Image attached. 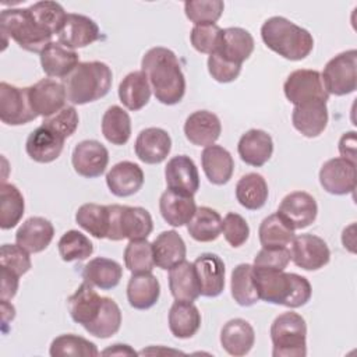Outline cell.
I'll return each mask as SVG.
<instances>
[{"label": "cell", "instance_id": "obj_20", "mask_svg": "<svg viewBox=\"0 0 357 357\" xmlns=\"http://www.w3.org/2000/svg\"><path fill=\"white\" fill-rule=\"evenodd\" d=\"M172 149V138L163 128L148 127L142 130L134 145L137 158L146 165L162 163Z\"/></svg>", "mask_w": 357, "mask_h": 357}, {"label": "cell", "instance_id": "obj_41", "mask_svg": "<svg viewBox=\"0 0 357 357\" xmlns=\"http://www.w3.org/2000/svg\"><path fill=\"white\" fill-rule=\"evenodd\" d=\"M258 236L265 248H286L296 237L294 230L278 213H272L261 222Z\"/></svg>", "mask_w": 357, "mask_h": 357}, {"label": "cell", "instance_id": "obj_12", "mask_svg": "<svg viewBox=\"0 0 357 357\" xmlns=\"http://www.w3.org/2000/svg\"><path fill=\"white\" fill-rule=\"evenodd\" d=\"M28 96L32 110L43 119L60 112L66 106L67 100L64 84L52 78L39 79L33 85L28 86Z\"/></svg>", "mask_w": 357, "mask_h": 357}, {"label": "cell", "instance_id": "obj_48", "mask_svg": "<svg viewBox=\"0 0 357 357\" xmlns=\"http://www.w3.org/2000/svg\"><path fill=\"white\" fill-rule=\"evenodd\" d=\"M59 254L63 261H84L89 258L93 252L92 241L78 230L66 231L57 244Z\"/></svg>", "mask_w": 357, "mask_h": 357}, {"label": "cell", "instance_id": "obj_37", "mask_svg": "<svg viewBox=\"0 0 357 357\" xmlns=\"http://www.w3.org/2000/svg\"><path fill=\"white\" fill-rule=\"evenodd\" d=\"M169 289L174 300L195 301L201 296L192 262L184 259L169 269Z\"/></svg>", "mask_w": 357, "mask_h": 357}, {"label": "cell", "instance_id": "obj_55", "mask_svg": "<svg viewBox=\"0 0 357 357\" xmlns=\"http://www.w3.org/2000/svg\"><path fill=\"white\" fill-rule=\"evenodd\" d=\"M43 123L53 127L56 131H59L67 139L68 137H71L75 132L78 123H79V117H78V112L75 110L74 106H64L56 114L45 119Z\"/></svg>", "mask_w": 357, "mask_h": 357}, {"label": "cell", "instance_id": "obj_2", "mask_svg": "<svg viewBox=\"0 0 357 357\" xmlns=\"http://www.w3.org/2000/svg\"><path fill=\"white\" fill-rule=\"evenodd\" d=\"M252 278L259 300L271 304L298 308L305 305L312 294L308 279L293 272L252 265Z\"/></svg>", "mask_w": 357, "mask_h": 357}, {"label": "cell", "instance_id": "obj_1", "mask_svg": "<svg viewBox=\"0 0 357 357\" xmlns=\"http://www.w3.org/2000/svg\"><path fill=\"white\" fill-rule=\"evenodd\" d=\"M141 70L148 77L156 100L172 106L185 93V77L174 52L167 47H151L141 60Z\"/></svg>", "mask_w": 357, "mask_h": 357}, {"label": "cell", "instance_id": "obj_42", "mask_svg": "<svg viewBox=\"0 0 357 357\" xmlns=\"http://www.w3.org/2000/svg\"><path fill=\"white\" fill-rule=\"evenodd\" d=\"M102 134L113 145H124L131 137V119L128 113L117 106H110L102 117Z\"/></svg>", "mask_w": 357, "mask_h": 357}, {"label": "cell", "instance_id": "obj_13", "mask_svg": "<svg viewBox=\"0 0 357 357\" xmlns=\"http://www.w3.org/2000/svg\"><path fill=\"white\" fill-rule=\"evenodd\" d=\"M293 230L308 227L318 215L315 198L305 191H293L279 204L276 212Z\"/></svg>", "mask_w": 357, "mask_h": 357}, {"label": "cell", "instance_id": "obj_50", "mask_svg": "<svg viewBox=\"0 0 357 357\" xmlns=\"http://www.w3.org/2000/svg\"><path fill=\"white\" fill-rule=\"evenodd\" d=\"M225 8L222 0H188L184 3L185 17L195 25L215 24Z\"/></svg>", "mask_w": 357, "mask_h": 357}, {"label": "cell", "instance_id": "obj_38", "mask_svg": "<svg viewBox=\"0 0 357 357\" xmlns=\"http://www.w3.org/2000/svg\"><path fill=\"white\" fill-rule=\"evenodd\" d=\"M268 195L269 190L266 180L258 173H247L236 184V198L245 209H261L265 205Z\"/></svg>", "mask_w": 357, "mask_h": 357}, {"label": "cell", "instance_id": "obj_16", "mask_svg": "<svg viewBox=\"0 0 357 357\" xmlns=\"http://www.w3.org/2000/svg\"><path fill=\"white\" fill-rule=\"evenodd\" d=\"M66 138L46 123L36 127L26 138L25 151L28 156L38 163H50L56 160L63 148Z\"/></svg>", "mask_w": 357, "mask_h": 357}, {"label": "cell", "instance_id": "obj_54", "mask_svg": "<svg viewBox=\"0 0 357 357\" xmlns=\"http://www.w3.org/2000/svg\"><path fill=\"white\" fill-rule=\"evenodd\" d=\"M208 71L211 77L222 84H227L234 81L241 71V66L227 61L223 57H220L218 53L209 54L208 57Z\"/></svg>", "mask_w": 357, "mask_h": 357}, {"label": "cell", "instance_id": "obj_27", "mask_svg": "<svg viewBox=\"0 0 357 357\" xmlns=\"http://www.w3.org/2000/svg\"><path fill=\"white\" fill-rule=\"evenodd\" d=\"M40 66L46 75L53 78H66L79 64V56L75 50L66 47L60 42H50L40 53Z\"/></svg>", "mask_w": 357, "mask_h": 357}, {"label": "cell", "instance_id": "obj_44", "mask_svg": "<svg viewBox=\"0 0 357 357\" xmlns=\"http://www.w3.org/2000/svg\"><path fill=\"white\" fill-rule=\"evenodd\" d=\"M230 290H231V297L241 307H251L259 301V297L254 284L251 264H240L233 269Z\"/></svg>", "mask_w": 357, "mask_h": 357}, {"label": "cell", "instance_id": "obj_30", "mask_svg": "<svg viewBox=\"0 0 357 357\" xmlns=\"http://www.w3.org/2000/svg\"><path fill=\"white\" fill-rule=\"evenodd\" d=\"M254 342V328L248 321L243 318H234L227 321L220 331V344L230 356H245L252 349Z\"/></svg>", "mask_w": 357, "mask_h": 357}, {"label": "cell", "instance_id": "obj_36", "mask_svg": "<svg viewBox=\"0 0 357 357\" xmlns=\"http://www.w3.org/2000/svg\"><path fill=\"white\" fill-rule=\"evenodd\" d=\"M123 276L121 265L110 258H92L82 269V279L100 290L116 287Z\"/></svg>", "mask_w": 357, "mask_h": 357}, {"label": "cell", "instance_id": "obj_15", "mask_svg": "<svg viewBox=\"0 0 357 357\" xmlns=\"http://www.w3.org/2000/svg\"><path fill=\"white\" fill-rule=\"evenodd\" d=\"M322 188L332 195H346L356 190V163L344 158L326 160L319 170Z\"/></svg>", "mask_w": 357, "mask_h": 357}, {"label": "cell", "instance_id": "obj_33", "mask_svg": "<svg viewBox=\"0 0 357 357\" xmlns=\"http://www.w3.org/2000/svg\"><path fill=\"white\" fill-rule=\"evenodd\" d=\"M160 296V284L152 272L132 273L127 284V300L135 310L153 307Z\"/></svg>", "mask_w": 357, "mask_h": 357}, {"label": "cell", "instance_id": "obj_19", "mask_svg": "<svg viewBox=\"0 0 357 357\" xmlns=\"http://www.w3.org/2000/svg\"><path fill=\"white\" fill-rule=\"evenodd\" d=\"M192 264L199 283V294L204 297H218L225 289L223 259L216 254L204 252Z\"/></svg>", "mask_w": 357, "mask_h": 357}, {"label": "cell", "instance_id": "obj_3", "mask_svg": "<svg viewBox=\"0 0 357 357\" xmlns=\"http://www.w3.org/2000/svg\"><path fill=\"white\" fill-rule=\"evenodd\" d=\"M261 38L268 49L291 61L305 59L314 49L312 35L280 15L271 17L262 24Z\"/></svg>", "mask_w": 357, "mask_h": 357}, {"label": "cell", "instance_id": "obj_45", "mask_svg": "<svg viewBox=\"0 0 357 357\" xmlns=\"http://www.w3.org/2000/svg\"><path fill=\"white\" fill-rule=\"evenodd\" d=\"M121 326V311L117 303L110 297H103L102 308L98 315V318L84 328L89 335L99 337V339H107L119 332Z\"/></svg>", "mask_w": 357, "mask_h": 357}, {"label": "cell", "instance_id": "obj_23", "mask_svg": "<svg viewBox=\"0 0 357 357\" xmlns=\"http://www.w3.org/2000/svg\"><path fill=\"white\" fill-rule=\"evenodd\" d=\"M237 152L245 165L261 167L273 153L272 137L264 130L251 128L240 137Z\"/></svg>", "mask_w": 357, "mask_h": 357}, {"label": "cell", "instance_id": "obj_39", "mask_svg": "<svg viewBox=\"0 0 357 357\" xmlns=\"http://www.w3.org/2000/svg\"><path fill=\"white\" fill-rule=\"evenodd\" d=\"M222 220L223 219L215 209L199 206L187 223V231L195 241H215L222 233Z\"/></svg>", "mask_w": 357, "mask_h": 357}, {"label": "cell", "instance_id": "obj_47", "mask_svg": "<svg viewBox=\"0 0 357 357\" xmlns=\"http://www.w3.org/2000/svg\"><path fill=\"white\" fill-rule=\"evenodd\" d=\"M124 264L131 273L152 272L155 266L152 243L146 238L130 240L124 248Z\"/></svg>", "mask_w": 357, "mask_h": 357}, {"label": "cell", "instance_id": "obj_43", "mask_svg": "<svg viewBox=\"0 0 357 357\" xmlns=\"http://www.w3.org/2000/svg\"><path fill=\"white\" fill-rule=\"evenodd\" d=\"M79 227L96 238H107L109 233V206L99 204H84L75 213Z\"/></svg>", "mask_w": 357, "mask_h": 357}, {"label": "cell", "instance_id": "obj_32", "mask_svg": "<svg viewBox=\"0 0 357 357\" xmlns=\"http://www.w3.org/2000/svg\"><path fill=\"white\" fill-rule=\"evenodd\" d=\"M153 261L160 269H170L185 259L187 247L183 237L176 230H166L152 241Z\"/></svg>", "mask_w": 357, "mask_h": 357}, {"label": "cell", "instance_id": "obj_60", "mask_svg": "<svg viewBox=\"0 0 357 357\" xmlns=\"http://www.w3.org/2000/svg\"><path fill=\"white\" fill-rule=\"evenodd\" d=\"M342 243H343L344 248H347L349 251L354 252V223H351L349 227H346L343 230Z\"/></svg>", "mask_w": 357, "mask_h": 357}, {"label": "cell", "instance_id": "obj_28", "mask_svg": "<svg viewBox=\"0 0 357 357\" xmlns=\"http://www.w3.org/2000/svg\"><path fill=\"white\" fill-rule=\"evenodd\" d=\"M326 102L317 100L294 106L291 113L293 127L307 138H315L324 132L328 124Z\"/></svg>", "mask_w": 357, "mask_h": 357}, {"label": "cell", "instance_id": "obj_17", "mask_svg": "<svg viewBox=\"0 0 357 357\" xmlns=\"http://www.w3.org/2000/svg\"><path fill=\"white\" fill-rule=\"evenodd\" d=\"M57 38L61 45L75 50L96 42L100 38V29L92 18L77 13H67Z\"/></svg>", "mask_w": 357, "mask_h": 357}, {"label": "cell", "instance_id": "obj_5", "mask_svg": "<svg viewBox=\"0 0 357 357\" xmlns=\"http://www.w3.org/2000/svg\"><path fill=\"white\" fill-rule=\"evenodd\" d=\"M0 32L3 49L7 46V39L11 38L21 49L32 53H40L52 42L53 36L33 18L28 7L3 10L0 14Z\"/></svg>", "mask_w": 357, "mask_h": 357}, {"label": "cell", "instance_id": "obj_7", "mask_svg": "<svg viewBox=\"0 0 357 357\" xmlns=\"http://www.w3.org/2000/svg\"><path fill=\"white\" fill-rule=\"evenodd\" d=\"M109 206V233L112 241L146 238L153 229L151 213L141 206L112 204Z\"/></svg>", "mask_w": 357, "mask_h": 357}, {"label": "cell", "instance_id": "obj_51", "mask_svg": "<svg viewBox=\"0 0 357 357\" xmlns=\"http://www.w3.org/2000/svg\"><path fill=\"white\" fill-rule=\"evenodd\" d=\"M220 35H222V28L216 24L194 25L190 33V40L192 47L197 52L212 54L218 50Z\"/></svg>", "mask_w": 357, "mask_h": 357}, {"label": "cell", "instance_id": "obj_18", "mask_svg": "<svg viewBox=\"0 0 357 357\" xmlns=\"http://www.w3.org/2000/svg\"><path fill=\"white\" fill-rule=\"evenodd\" d=\"M165 178L169 190L192 195L199 188V174L194 160L187 155L173 156L165 167Z\"/></svg>", "mask_w": 357, "mask_h": 357}, {"label": "cell", "instance_id": "obj_24", "mask_svg": "<svg viewBox=\"0 0 357 357\" xmlns=\"http://www.w3.org/2000/svg\"><path fill=\"white\" fill-rule=\"evenodd\" d=\"M142 169L130 160L116 163L106 174V184L110 192L119 198L134 195L144 185Z\"/></svg>", "mask_w": 357, "mask_h": 357}, {"label": "cell", "instance_id": "obj_21", "mask_svg": "<svg viewBox=\"0 0 357 357\" xmlns=\"http://www.w3.org/2000/svg\"><path fill=\"white\" fill-rule=\"evenodd\" d=\"M102 303L103 297L96 293L92 284L84 280V283L77 287L74 294L68 297L67 307L73 321L86 328L98 318Z\"/></svg>", "mask_w": 357, "mask_h": 357}, {"label": "cell", "instance_id": "obj_11", "mask_svg": "<svg viewBox=\"0 0 357 357\" xmlns=\"http://www.w3.org/2000/svg\"><path fill=\"white\" fill-rule=\"evenodd\" d=\"M290 259L304 271H318L331 259V250L324 238L315 234H300L294 237Z\"/></svg>", "mask_w": 357, "mask_h": 357}, {"label": "cell", "instance_id": "obj_25", "mask_svg": "<svg viewBox=\"0 0 357 357\" xmlns=\"http://www.w3.org/2000/svg\"><path fill=\"white\" fill-rule=\"evenodd\" d=\"M54 236V227L50 220L42 216L28 218L15 233V243L29 254H36L49 247Z\"/></svg>", "mask_w": 357, "mask_h": 357}, {"label": "cell", "instance_id": "obj_29", "mask_svg": "<svg viewBox=\"0 0 357 357\" xmlns=\"http://www.w3.org/2000/svg\"><path fill=\"white\" fill-rule=\"evenodd\" d=\"M159 211L165 222L173 227H181L190 222L197 211V204L192 195L166 190L159 199Z\"/></svg>", "mask_w": 357, "mask_h": 357}, {"label": "cell", "instance_id": "obj_49", "mask_svg": "<svg viewBox=\"0 0 357 357\" xmlns=\"http://www.w3.org/2000/svg\"><path fill=\"white\" fill-rule=\"evenodd\" d=\"M28 8L33 18L52 35H57L60 32L67 17V13L63 8V6L56 1H36L31 4Z\"/></svg>", "mask_w": 357, "mask_h": 357}, {"label": "cell", "instance_id": "obj_34", "mask_svg": "<svg viewBox=\"0 0 357 357\" xmlns=\"http://www.w3.org/2000/svg\"><path fill=\"white\" fill-rule=\"evenodd\" d=\"M201 328V312L192 301L176 300L169 310V329L174 337H192Z\"/></svg>", "mask_w": 357, "mask_h": 357}, {"label": "cell", "instance_id": "obj_52", "mask_svg": "<svg viewBox=\"0 0 357 357\" xmlns=\"http://www.w3.org/2000/svg\"><path fill=\"white\" fill-rule=\"evenodd\" d=\"M0 265L15 272L18 276L25 275L31 266L29 252L18 244H3L0 248Z\"/></svg>", "mask_w": 357, "mask_h": 357}, {"label": "cell", "instance_id": "obj_14", "mask_svg": "<svg viewBox=\"0 0 357 357\" xmlns=\"http://www.w3.org/2000/svg\"><path fill=\"white\" fill-rule=\"evenodd\" d=\"M71 163L79 176L95 178L105 173L109 163V152L103 144L96 139H84L78 142L71 155Z\"/></svg>", "mask_w": 357, "mask_h": 357}, {"label": "cell", "instance_id": "obj_10", "mask_svg": "<svg viewBox=\"0 0 357 357\" xmlns=\"http://www.w3.org/2000/svg\"><path fill=\"white\" fill-rule=\"evenodd\" d=\"M38 114L32 110L28 86L20 88L8 82H0V120L7 126H22L35 120Z\"/></svg>", "mask_w": 357, "mask_h": 357}, {"label": "cell", "instance_id": "obj_9", "mask_svg": "<svg viewBox=\"0 0 357 357\" xmlns=\"http://www.w3.org/2000/svg\"><path fill=\"white\" fill-rule=\"evenodd\" d=\"M283 92L287 100L294 106L317 100L326 102L329 98L321 73L308 68H300L290 73L283 84Z\"/></svg>", "mask_w": 357, "mask_h": 357}, {"label": "cell", "instance_id": "obj_26", "mask_svg": "<svg viewBox=\"0 0 357 357\" xmlns=\"http://www.w3.org/2000/svg\"><path fill=\"white\" fill-rule=\"evenodd\" d=\"M252 52L254 38L247 29L240 26H230L222 29L220 42L218 50L215 52L220 57L241 66L252 54Z\"/></svg>", "mask_w": 357, "mask_h": 357}, {"label": "cell", "instance_id": "obj_8", "mask_svg": "<svg viewBox=\"0 0 357 357\" xmlns=\"http://www.w3.org/2000/svg\"><path fill=\"white\" fill-rule=\"evenodd\" d=\"M321 77L329 95L344 96L354 92L357 86V50L350 49L332 57Z\"/></svg>", "mask_w": 357, "mask_h": 357}, {"label": "cell", "instance_id": "obj_22", "mask_svg": "<svg viewBox=\"0 0 357 357\" xmlns=\"http://www.w3.org/2000/svg\"><path fill=\"white\" fill-rule=\"evenodd\" d=\"M222 132L219 117L209 110H197L191 113L184 123L185 138L197 146L213 145Z\"/></svg>", "mask_w": 357, "mask_h": 357}, {"label": "cell", "instance_id": "obj_6", "mask_svg": "<svg viewBox=\"0 0 357 357\" xmlns=\"http://www.w3.org/2000/svg\"><path fill=\"white\" fill-rule=\"evenodd\" d=\"M273 357H304L307 354V324L293 311L279 314L271 325Z\"/></svg>", "mask_w": 357, "mask_h": 357}, {"label": "cell", "instance_id": "obj_4", "mask_svg": "<svg viewBox=\"0 0 357 357\" xmlns=\"http://www.w3.org/2000/svg\"><path fill=\"white\" fill-rule=\"evenodd\" d=\"M113 73L103 61L79 63L64 78L67 100L73 105H86L106 96L112 88Z\"/></svg>", "mask_w": 357, "mask_h": 357}, {"label": "cell", "instance_id": "obj_35", "mask_svg": "<svg viewBox=\"0 0 357 357\" xmlns=\"http://www.w3.org/2000/svg\"><path fill=\"white\" fill-rule=\"evenodd\" d=\"M151 85L142 70L128 73L119 85L120 102L131 112L141 110L151 99Z\"/></svg>", "mask_w": 357, "mask_h": 357}, {"label": "cell", "instance_id": "obj_57", "mask_svg": "<svg viewBox=\"0 0 357 357\" xmlns=\"http://www.w3.org/2000/svg\"><path fill=\"white\" fill-rule=\"evenodd\" d=\"M0 278H1V290H0V297L1 300H11L18 290V283H20V276L10 271L6 266H1L0 269Z\"/></svg>", "mask_w": 357, "mask_h": 357}, {"label": "cell", "instance_id": "obj_53", "mask_svg": "<svg viewBox=\"0 0 357 357\" xmlns=\"http://www.w3.org/2000/svg\"><path fill=\"white\" fill-rule=\"evenodd\" d=\"M222 231L226 241L233 247H241L250 237V226L245 219L236 213L229 212L222 220Z\"/></svg>", "mask_w": 357, "mask_h": 357}, {"label": "cell", "instance_id": "obj_58", "mask_svg": "<svg viewBox=\"0 0 357 357\" xmlns=\"http://www.w3.org/2000/svg\"><path fill=\"white\" fill-rule=\"evenodd\" d=\"M339 152L342 155L340 158L356 163V131H347L340 137Z\"/></svg>", "mask_w": 357, "mask_h": 357}, {"label": "cell", "instance_id": "obj_56", "mask_svg": "<svg viewBox=\"0 0 357 357\" xmlns=\"http://www.w3.org/2000/svg\"><path fill=\"white\" fill-rule=\"evenodd\" d=\"M290 262V250L286 248H265L258 251L254 258V266L268 268V269H279L284 271V268Z\"/></svg>", "mask_w": 357, "mask_h": 357}, {"label": "cell", "instance_id": "obj_59", "mask_svg": "<svg viewBox=\"0 0 357 357\" xmlns=\"http://www.w3.org/2000/svg\"><path fill=\"white\" fill-rule=\"evenodd\" d=\"M102 354H117V356H134L137 354V351H134V349H131L128 344H121V343H116L112 347H107L102 351Z\"/></svg>", "mask_w": 357, "mask_h": 357}, {"label": "cell", "instance_id": "obj_46", "mask_svg": "<svg viewBox=\"0 0 357 357\" xmlns=\"http://www.w3.org/2000/svg\"><path fill=\"white\" fill-rule=\"evenodd\" d=\"M49 354L52 357H93L99 354V350L88 339L74 333H66L53 339Z\"/></svg>", "mask_w": 357, "mask_h": 357}, {"label": "cell", "instance_id": "obj_31", "mask_svg": "<svg viewBox=\"0 0 357 357\" xmlns=\"http://www.w3.org/2000/svg\"><path fill=\"white\" fill-rule=\"evenodd\" d=\"M201 165L206 178L215 185L229 183L234 172L233 156L220 145L205 146L201 153Z\"/></svg>", "mask_w": 357, "mask_h": 357}, {"label": "cell", "instance_id": "obj_40", "mask_svg": "<svg viewBox=\"0 0 357 357\" xmlns=\"http://www.w3.org/2000/svg\"><path fill=\"white\" fill-rule=\"evenodd\" d=\"M25 201L17 185L1 181L0 184V227L8 230L15 227L24 216Z\"/></svg>", "mask_w": 357, "mask_h": 357}]
</instances>
